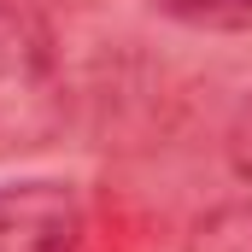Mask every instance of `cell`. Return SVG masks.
<instances>
[{
  "label": "cell",
  "instance_id": "cell-1",
  "mask_svg": "<svg viewBox=\"0 0 252 252\" xmlns=\"http://www.w3.org/2000/svg\"><path fill=\"white\" fill-rule=\"evenodd\" d=\"M64 112H70V88L53 30L30 6L0 0V158L53 147Z\"/></svg>",
  "mask_w": 252,
  "mask_h": 252
},
{
  "label": "cell",
  "instance_id": "cell-2",
  "mask_svg": "<svg viewBox=\"0 0 252 252\" xmlns=\"http://www.w3.org/2000/svg\"><path fill=\"white\" fill-rule=\"evenodd\" d=\"M82 193L59 176H24L0 188V252H76Z\"/></svg>",
  "mask_w": 252,
  "mask_h": 252
},
{
  "label": "cell",
  "instance_id": "cell-3",
  "mask_svg": "<svg viewBox=\"0 0 252 252\" xmlns=\"http://www.w3.org/2000/svg\"><path fill=\"white\" fill-rule=\"evenodd\" d=\"M153 12L182 24V30H205V35L252 30V0H153Z\"/></svg>",
  "mask_w": 252,
  "mask_h": 252
},
{
  "label": "cell",
  "instance_id": "cell-4",
  "mask_svg": "<svg viewBox=\"0 0 252 252\" xmlns=\"http://www.w3.org/2000/svg\"><path fill=\"white\" fill-rule=\"evenodd\" d=\"M188 252H252V199H229L193 217Z\"/></svg>",
  "mask_w": 252,
  "mask_h": 252
},
{
  "label": "cell",
  "instance_id": "cell-5",
  "mask_svg": "<svg viewBox=\"0 0 252 252\" xmlns=\"http://www.w3.org/2000/svg\"><path fill=\"white\" fill-rule=\"evenodd\" d=\"M229 164H235V176L252 188V100L235 112V129H229Z\"/></svg>",
  "mask_w": 252,
  "mask_h": 252
}]
</instances>
